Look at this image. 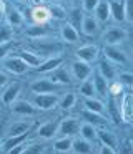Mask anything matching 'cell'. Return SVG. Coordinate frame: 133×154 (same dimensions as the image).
I'll use <instances>...</instances> for the list:
<instances>
[{"label":"cell","mask_w":133,"mask_h":154,"mask_svg":"<svg viewBox=\"0 0 133 154\" xmlns=\"http://www.w3.org/2000/svg\"><path fill=\"white\" fill-rule=\"evenodd\" d=\"M58 94L57 93H40V94H32V103L35 104L37 109L40 111H50L58 106Z\"/></svg>","instance_id":"1"},{"label":"cell","mask_w":133,"mask_h":154,"mask_svg":"<svg viewBox=\"0 0 133 154\" xmlns=\"http://www.w3.org/2000/svg\"><path fill=\"white\" fill-rule=\"evenodd\" d=\"M80 126H82V121L78 118H63V119H60L57 136L76 137L80 134Z\"/></svg>","instance_id":"2"},{"label":"cell","mask_w":133,"mask_h":154,"mask_svg":"<svg viewBox=\"0 0 133 154\" xmlns=\"http://www.w3.org/2000/svg\"><path fill=\"white\" fill-rule=\"evenodd\" d=\"M70 73H72V76H73V80H76V81H85V80H88L90 76L93 75V66L90 63H85V61H82V60H73L72 63H70Z\"/></svg>","instance_id":"3"},{"label":"cell","mask_w":133,"mask_h":154,"mask_svg":"<svg viewBox=\"0 0 133 154\" xmlns=\"http://www.w3.org/2000/svg\"><path fill=\"white\" fill-rule=\"evenodd\" d=\"M102 38H103V43L105 45H113V47H116V45H122L123 42L128 38V32L122 27H110L103 32Z\"/></svg>","instance_id":"4"},{"label":"cell","mask_w":133,"mask_h":154,"mask_svg":"<svg viewBox=\"0 0 133 154\" xmlns=\"http://www.w3.org/2000/svg\"><path fill=\"white\" fill-rule=\"evenodd\" d=\"M103 55H105L106 60H110L115 65H128V61H130L128 53H126L120 45H116V47H113V45H105Z\"/></svg>","instance_id":"5"},{"label":"cell","mask_w":133,"mask_h":154,"mask_svg":"<svg viewBox=\"0 0 133 154\" xmlns=\"http://www.w3.org/2000/svg\"><path fill=\"white\" fill-rule=\"evenodd\" d=\"M75 57H76V60H82V61H85V63L92 65L93 61H96L100 57V47L98 45H93V43L82 45V47L75 51Z\"/></svg>","instance_id":"6"},{"label":"cell","mask_w":133,"mask_h":154,"mask_svg":"<svg viewBox=\"0 0 133 154\" xmlns=\"http://www.w3.org/2000/svg\"><path fill=\"white\" fill-rule=\"evenodd\" d=\"M60 90L58 85H55L50 78H37L30 83V91L32 94H40V93H57Z\"/></svg>","instance_id":"7"},{"label":"cell","mask_w":133,"mask_h":154,"mask_svg":"<svg viewBox=\"0 0 133 154\" xmlns=\"http://www.w3.org/2000/svg\"><path fill=\"white\" fill-rule=\"evenodd\" d=\"M120 114H122V121L133 123V93L131 91H123L122 100H120Z\"/></svg>","instance_id":"8"},{"label":"cell","mask_w":133,"mask_h":154,"mask_svg":"<svg viewBox=\"0 0 133 154\" xmlns=\"http://www.w3.org/2000/svg\"><path fill=\"white\" fill-rule=\"evenodd\" d=\"M20 93H22V83L20 81H13V83L7 85V88L2 91V96H0V101L5 106H12L17 100H18Z\"/></svg>","instance_id":"9"},{"label":"cell","mask_w":133,"mask_h":154,"mask_svg":"<svg viewBox=\"0 0 133 154\" xmlns=\"http://www.w3.org/2000/svg\"><path fill=\"white\" fill-rule=\"evenodd\" d=\"M3 68L12 75H23V73H27V71L30 70V68L27 66V63L18 57V55L7 57L5 60H3Z\"/></svg>","instance_id":"10"},{"label":"cell","mask_w":133,"mask_h":154,"mask_svg":"<svg viewBox=\"0 0 133 154\" xmlns=\"http://www.w3.org/2000/svg\"><path fill=\"white\" fill-rule=\"evenodd\" d=\"M33 124L30 121L25 119H15L12 123H8L5 129V137H12V136H20V134H28Z\"/></svg>","instance_id":"11"},{"label":"cell","mask_w":133,"mask_h":154,"mask_svg":"<svg viewBox=\"0 0 133 154\" xmlns=\"http://www.w3.org/2000/svg\"><path fill=\"white\" fill-rule=\"evenodd\" d=\"M37 111L38 109L30 100H17L12 104V113L17 116H35Z\"/></svg>","instance_id":"12"},{"label":"cell","mask_w":133,"mask_h":154,"mask_svg":"<svg viewBox=\"0 0 133 154\" xmlns=\"http://www.w3.org/2000/svg\"><path fill=\"white\" fill-rule=\"evenodd\" d=\"M58 124H60V119H48L45 123H42L37 129V134L38 137L42 139H53L58 133Z\"/></svg>","instance_id":"13"},{"label":"cell","mask_w":133,"mask_h":154,"mask_svg":"<svg viewBox=\"0 0 133 154\" xmlns=\"http://www.w3.org/2000/svg\"><path fill=\"white\" fill-rule=\"evenodd\" d=\"M50 80L55 85H58V86H70L73 83V76L70 73V70H66L63 66H60L55 71H52L50 73Z\"/></svg>","instance_id":"14"},{"label":"cell","mask_w":133,"mask_h":154,"mask_svg":"<svg viewBox=\"0 0 133 154\" xmlns=\"http://www.w3.org/2000/svg\"><path fill=\"white\" fill-rule=\"evenodd\" d=\"M96 71H98L106 81H113V80H116V76H118V70H116L115 63H112V61L106 60V58H103V60L98 63Z\"/></svg>","instance_id":"15"},{"label":"cell","mask_w":133,"mask_h":154,"mask_svg":"<svg viewBox=\"0 0 133 154\" xmlns=\"http://www.w3.org/2000/svg\"><path fill=\"white\" fill-rule=\"evenodd\" d=\"M32 20L37 25H47L52 20V14H50V8L45 5H35L32 8Z\"/></svg>","instance_id":"16"},{"label":"cell","mask_w":133,"mask_h":154,"mask_svg":"<svg viewBox=\"0 0 133 154\" xmlns=\"http://www.w3.org/2000/svg\"><path fill=\"white\" fill-rule=\"evenodd\" d=\"M110 4V15L116 23L125 22V0H108Z\"/></svg>","instance_id":"17"},{"label":"cell","mask_w":133,"mask_h":154,"mask_svg":"<svg viewBox=\"0 0 133 154\" xmlns=\"http://www.w3.org/2000/svg\"><path fill=\"white\" fill-rule=\"evenodd\" d=\"M78 30H76L75 27H73L70 22H65V23L60 27V38H62L65 43H76L78 42Z\"/></svg>","instance_id":"18"},{"label":"cell","mask_w":133,"mask_h":154,"mask_svg":"<svg viewBox=\"0 0 133 154\" xmlns=\"http://www.w3.org/2000/svg\"><path fill=\"white\" fill-rule=\"evenodd\" d=\"M62 63H63L62 55H53V57H48L47 60H43L42 65L37 68V71H40V73H52L57 68L62 66Z\"/></svg>","instance_id":"19"},{"label":"cell","mask_w":133,"mask_h":154,"mask_svg":"<svg viewBox=\"0 0 133 154\" xmlns=\"http://www.w3.org/2000/svg\"><path fill=\"white\" fill-rule=\"evenodd\" d=\"M72 152L73 154H92L93 152V146H92L90 141L83 139L82 136H76V137H73Z\"/></svg>","instance_id":"20"},{"label":"cell","mask_w":133,"mask_h":154,"mask_svg":"<svg viewBox=\"0 0 133 154\" xmlns=\"http://www.w3.org/2000/svg\"><path fill=\"white\" fill-rule=\"evenodd\" d=\"M78 136H82L83 139L90 141V143H95V141L98 139V128H96L95 124H90V123H86V121H82Z\"/></svg>","instance_id":"21"},{"label":"cell","mask_w":133,"mask_h":154,"mask_svg":"<svg viewBox=\"0 0 133 154\" xmlns=\"http://www.w3.org/2000/svg\"><path fill=\"white\" fill-rule=\"evenodd\" d=\"M18 57L25 61L28 68H35V70L42 65V61H43V58L40 57V55L33 53V51H28V50H20L18 51Z\"/></svg>","instance_id":"22"},{"label":"cell","mask_w":133,"mask_h":154,"mask_svg":"<svg viewBox=\"0 0 133 154\" xmlns=\"http://www.w3.org/2000/svg\"><path fill=\"white\" fill-rule=\"evenodd\" d=\"M93 17L96 18L98 23H105V22H108L110 18H112V15H110V4H108V0H102V2H100L98 7L95 8V12H93Z\"/></svg>","instance_id":"23"},{"label":"cell","mask_w":133,"mask_h":154,"mask_svg":"<svg viewBox=\"0 0 133 154\" xmlns=\"http://www.w3.org/2000/svg\"><path fill=\"white\" fill-rule=\"evenodd\" d=\"M83 108L86 111H92V113H98V114H103L106 109L105 103L102 100H98L96 96L93 98H83Z\"/></svg>","instance_id":"24"},{"label":"cell","mask_w":133,"mask_h":154,"mask_svg":"<svg viewBox=\"0 0 133 154\" xmlns=\"http://www.w3.org/2000/svg\"><path fill=\"white\" fill-rule=\"evenodd\" d=\"M98 139L102 144L110 146V147H113V149H116V146H118V137H116V134L113 133V131L106 129V128L98 129Z\"/></svg>","instance_id":"25"},{"label":"cell","mask_w":133,"mask_h":154,"mask_svg":"<svg viewBox=\"0 0 133 154\" xmlns=\"http://www.w3.org/2000/svg\"><path fill=\"white\" fill-rule=\"evenodd\" d=\"M53 149L57 152H62V154H66L72 151V146H73V137H68V136H58L53 139Z\"/></svg>","instance_id":"26"},{"label":"cell","mask_w":133,"mask_h":154,"mask_svg":"<svg viewBox=\"0 0 133 154\" xmlns=\"http://www.w3.org/2000/svg\"><path fill=\"white\" fill-rule=\"evenodd\" d=\"M27 37L33 38V40H43V38H47L50 35V30L47 28V25H30L28 28H27Z\"/></svg>","instance_id":"27"},{"label":"cell","mask_w":133,"mask_h":154,"mask_svg":"<svg viewBox=\"0 0 133 154\" xmlns=\"http://www.w3.org/2000/svg\"><path fill=\"white\" fill-rule=\"evenodd\" d=\"M92 80H93V86H95V93L98 94V96H103V98L108 96V83L110 81H106L98 71L93 75Z\"/></svg>","instance_id":"28"},{"label":"cell","mask_w":133,"mask_h":154,"mask_svg":"<svg viewBox=\"0 0 133 154\" xmlns=\"http://www.w3.org/2000/svg\"><path fill=\"white\" fill-rule=\"evenodd\" d=\"M82 32L86 35V37H93V35L98 32V22L93 15H85L83 18V23H82Z\"/></svg>","instance_id":"29"},{"label":"cell","mask_w":133,"mask_h":154,"mask_svg":"<svg viewBox=\"0 0 133 154\" xmlns=\"http://www.w3.org/2000/svg\"><path fill=\"white\" fill-rule=\"evenodd\" d=\"M23 22H25V17L22 15V12L18 10V8H10L8 12H7V23L10 25V27H22Z\"/></svg>","instance_id":"30"},{"label":"cell","mask_w":133,"mask_h":154,"mask_svg":"<svg viewBox=\"0 0 133 154\" xmlns=\"http://www.w3.org/2000/svg\"><path fill=\"white\" fill-rule=\"evenodd\" d=\"M68 22L73 25V27L78 30V27L82 28V23H83V18H85V12H83V8H78V7H73L72 10L68 12Z\"/></svg>","instance_id":"31"},{"label":"cell","mask_w":133,"mask_h":154,"mask_svg":"<svg viewBox=\"0 0 133 154\" xmlns=\"http://www.w3.org/2000/svg\"><path fill=\"white\" fill-rule=\"evenodd\" d=\"M76 104V93H63L58 98V108L63 111H70Z\"/></svg>","instance_id":"32"},{"label":"cell","mask_w":133,"mask_h":154,"mask_svg":"<svg viewBox=\"0 0 133 154\" xmlns=\"http://www.w3.org/2000/svg\"><path fill=\"white\" fill-rule=\"evenodd\" d=\"M82 118H83V121H86V123H90V124H95L96 128H98V126H103V124L108 121L105 116H103V114L92 113V111H86V109H83Z\"/></svg>","instance_id":"33"},{"label":"cell","mask_w":133,"mask_h":154,"mask_svg":"<svg viewBox=\"0 0 133 154\" xmlns=\"http://www.w3.org/2000/svg\"><path fill=\"white\" fill-rule=\"evenodd\" d=\"M78 94L83 98H93L95 96V86H93V80L92 78H88V80L82 81L78 86Z\"/></svg>","instance_id":"34"},{"label":"cell","mask_w":133,"mask_h":154,"mask_svg":"<svg viewBox=\"0 0 133 154\" xmlns=\"http://www.w3.org/2000/svg\"><path fill=\"white\" fill-rule=\"evenodd\" d=\"M48 8H50V14H52V18H57V20H65L66 15H68L66 8L62 4H52Z\"/></svg>","instance_id":"35"},{"label":"cell","mask_w":133,"mask_h":154,"mask_svg":"<svg viewBox=\"0 0 133 154\" xmlns=\"http://www.w3.org/2000/svg\"><path fill=\"white\" fill-rule=\"evenodd\" d=\"M27 136L28 134H20V136H12V137H5L3 139V149H10V147L13 146H18V144H23L27 139Z\"/></svg>","instance_id":"36"},{"label":"cell","mask_w":133,"mask_h":154,"mask_svg":"<svg viewBox=\"0 0 133 154\" xmlns=\"http://www.w3.org/2000/svg\"><path fill=\"white\" fill-rule=\"evenodd\" d=\"M43 152H45V146L38 143H33V141L27 143L25 149L22 151V154H43Z\"/></svg>","instance_id":"37"},{"label":"cell","mask_w":133,"mask_h":154,"mask_svg":"<svg viewBox=\"0 0 133 154\" xmlns=\"http://www.w3.org/2000/svg\"><path fill=\"white\" fill-rule=\"evenodd\" d=\"M13 38V30L8 23H0V43L12 42Z\"/></svg>","instance_id":"38"},{"label":"cell","mask_w":133,"mask_h":154,"mask_svg":"<svg viewBox=\"0 0 133 154\" xmlns=\"http://www.w3.org/2000/svg\"><path fill=\"white\" fill-rule=\"evenodd\" d=\"M123 85L120 83L118 80H113L108 83V96H113V98H118L120 94H123Z\"/></svg>","instance_id":"39"},{"label":"cell","mask_w":133,"mask_h":154,"mask_svg":"<svg viewBox=\"0 0 133 154\" xmlns=\"http://www.w3.org/2000/svg\"><path fill=\"white\" fill-rule=\"evenodd\" d=\"M116 80L126 88H133V73L131 71H120Z\"/></svg>","instance_id":"40"},{"label":"cell","mask_w":133,"mask_h":154,"mask_svg":"<svg viewBox=\"0 0 133 154\" xmlns=\"http://www.w3.org/2000/svg\"><path fill=\"white\" fill-rule=\"evenodd\" d=\"M100 2H102V0H82V8H83V12H86V14H92V12H95V8L98 7Z\"/></svg>","instance_id":"41"},{"label":"cell","mask_w":133,"mask_h":154,"mask_svg":"<svg viewBox=\"0 0 133 154\" xmlns=\"http://www.w3.org/2000/svg\"><path fill=\"white\" fill-rule=\"evenodd\" d=\"M125 22L133 25V0H125Z\"/></svg>","instance_id":"42"},{"label":"cell","mask_w":133,"mask_h":154,"mask_svg":"<svg viewBox=\"0 0 133 154\" xmlns=\"http://www.w3.org/2000/svg\"><path fill=\"white\" fill-rule=\"evenodd\" d=\"M12 42H5V43H0V60H5L8 57V51L12 50Z\"/></svg>","instance_id":"43"},{"label":"cell","mask_w":133,"mask_h":154,"mask_svg":"<svg viewBox=\"0 0 133 154\" xmlns=\"http://www.w3.org/2000/svg\"><path fill=\"white\" fill-rule=\"evenodd\" d=\"M25 146H27V143L18 144V146H13V147H10V149H7L5 154H22V151L25 149Z\"/></svg>","instance_id":"44"},{"label":"cell","mask_w":133,"mask_h":154,"mask_svg":"<svg viewBox=\"0 0 133 154\" xmlns=\"http://www.w3.org/2000/svg\"><path fill=\"white\" fill-rule=\"evenodd\" d=\"M98 154H116V151L113 149V147H110V146L102 144V146H100V149H98Z\"/></svg>","instance_id":"45"},{"label":"cell","mask_w":133,"mask_h":154,"mask_svg":"<svg viewBox=\"0 0 133 154\" xmlns=\"http://www.w3.org/2000/svg\"><path fill=\"white\" fill-rule=\"evenodd\" d=\"M7 83H8V75L0 70V86H5Z\"/></svg>","instance_id":"46"},{"label":"cell","mask_w":133,"mask_h":154,"mask_svg":"<svg viewBox=\"0 0 133 154\" xmlns=\"http://www.w3.org/2000/svg\"><path fill=\"white\" fill-rule=\"evenodd\" d=\"M5 2H3V0H0V15H2L3 14V12H5Z\"/></svg>","instance_id":"47"},{"label":"cell","mask_w":133,"mask_h":154,"mask_svg":"<svg viewBox=\"0 0 133 154\" xmlns=\"http://www.w3.org/2000/svg\"><path fill=\"white\" fill-rule=\"evenodd\" d=\"M2 149H3V139L0 137V152H2Z\"/></svg>","instance_id":"48"},{"label":"cell","mask_w":133,"mask_h":154,"mask_svg":"<svg viewBox=\"0 0 133 154\" xmlns=\"http://www.w3.org/2000/svg\"><path fill=\"white\" fill-rule=\"evenodd\" d=\"M40 2H42V4H50L52 0H40Z\"/></svg>","instance_id":"49"},{"label":"cell","mask_w":133,"mask_h":154,"mask_svg":"<svg viewBox=\"0 0 133 154\" xmlns=\"http://www.w3.org/2000/svg\"><path fill=\"white\" fill-rule=\"evenodd\" d=\"M60 2H72V0H60Z\"/></svg>","instance_id":"50"},{"label":"cell","mask_w":133,"mask_h":154,"mask_svg":"<svg viewBox=\"0 0 133 154\" xmlns=\"http://www.w3.org/2000/svg\"><path fill=\"white\" fill-rule=\"evenodd\" d=\"M18 2H27V0H18Z\"/></svg>","instance_id":"51"},{"label":"cell","mask_w":133,"mask_h":154,"mask_svg":"<svg viewBox=\"0 0 133 154\" xmlns=\"http://www.w3.org/2000/svg\"><path fill=\"white\" fill-rule=\"evenodd\" d=\"M131 53H133V47H131Z\"/></svg>","instance_id":"52"},{"label":"cell","mask_w":133,"mask_h":154,"mask_svg":"<svg viewBox=\"0 0 133 154\" xmlns=\"http://www.w3.org/2000/svg\"><path fill=\"white\" fill-rule=\"evenodd\" d=\"M66 154H68V152H66ZM72 154H73V152H72Z\"/></svg>","instance_id":"53"},{"label":"cell","mask_w":133,"mask_h":154,"mask_svg":"<svg viewBox=\"0 0 133 154\" xmlns=\"http://www.w3.org/2000/svg\"><path fill=\"white\" fill-rule=\"evenodd\" d=\"M43 154H47V152H43Z\"/></svg>","instance_id":"54"},{"label":"cell","mask_w":133,"mask_h":154,"mask_svg":"<svg viewBox=\"0 0 133 154\" xmlns=\"http://www.w3.org/2000/svg\"><path fill=\"white\" fill-rule=\"evenodd\" d=\"M131 93H133V91H131Z\"/></svg>","instance_id":"55"}]
</instances>
